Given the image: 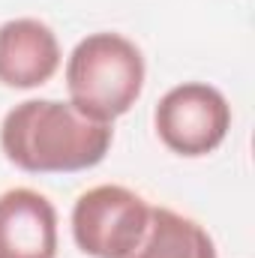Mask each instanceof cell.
I'll use <instances>...</instances> for the list:
<instances>
[{
	"label": "cell",
	"mask_w": 255,
	"mask_h": 258,
	"mask_svg": "<svg viewBox=\"0 0 255 258\" xmlns=\"http://www.w3.org/2000/svg\"><path fill=\"white\" fill-rule=\"evenodd\" d=\"M114 141L99 123L60 99H24L0 123L3 156L27 174H72L99 165Z\"/></svg>",
	"instance_id": "obj_1"
},
{
	"label": "cell",
	"mask_w": 255,
	"mask_h": 258,
	"mask_svg": "<svg viewBox=\"0 0 255 258\" xmlns=\"http://www.w3.org/2000/svg\"><path fill=\"white\" fill-rule=\"evenodd\" d=\"M66 90L75 111L99 123H114L144 90L138 45L111 30L84 36L66 60Z\"/></svg>",
	"instance_id": "obj_2"
},
{
	"label": "cell",
	"mask_w": 255,
	"mask_h": 258,
	"mask_svg": "<svg viewBox=\"0 0 255 258\" xmlns=\"http://www.w3.org/2000/svg\"><path fill=\"white\" fill-rule=\"evenodd\" d=\"M150 204L117 183H102L78 195L72 207V237L84 255L126 258L144 237Z\"/></svg>",
	"instance_id": "obj_3"
},
{
	"label": "cell",
	"mask_w": 255,
	"mask_h": 258,
	"mask_svg": "<svg viewBox=\"0 0 255 258\" xmlns=\"http://www.w3.org/2000/svg\"><path fill=\"white\" fill-rule=\"evenodd\" d=\"M153 123L159 141L171 153L198 159L225 141L231 129V105L213 84L183 81L159 99Z\"/></svg>",
	"instance_id": "obj_4"
},
{
	"label": "cell",
	"mask_w": 255,
	"mask_h": 258,
	"mask_svg": "<svg viewBox=\"0 0 255 258\" xmlns=\"http://www.w3.org/2000/svg\"><path fill=\"white\" fill-rule=\"evenodd\" d=\"M60 69V42L39 18H12L0 24V84L33 90Z\"/></svg>",
	"instance_id": "obj_5"
},
{
	"label": "cell",
	"mask_w": 255,
	"mask_h": 258,
	"mask_svg": "<svg viewBox=\"0 0 255 258\" xmlns=\"http://www.w3.org/2000/svg\"><path fill=\"white\" fill-rule=\"evenodd\" d=\"M0 258H57V210L36 189L0 195Z\"/></svg>",
	"instance_id": "obj_6"
},
{
	"label": "cell",
	"mask_w": 255,
	"mask_h": 258,
	"mask_svg": "<svg viewBox=\"0 0 255 258\" xmlns=\"http://www.w3.org/2000/svg\"><path fill=\"white\" fill-rule=\"evenodd\" d=\"M126 258H219L213 237L189 216L171 207H150L141 243Z\"/></svg>",
	"instance_id": "obj_7"
}]
</instances>
